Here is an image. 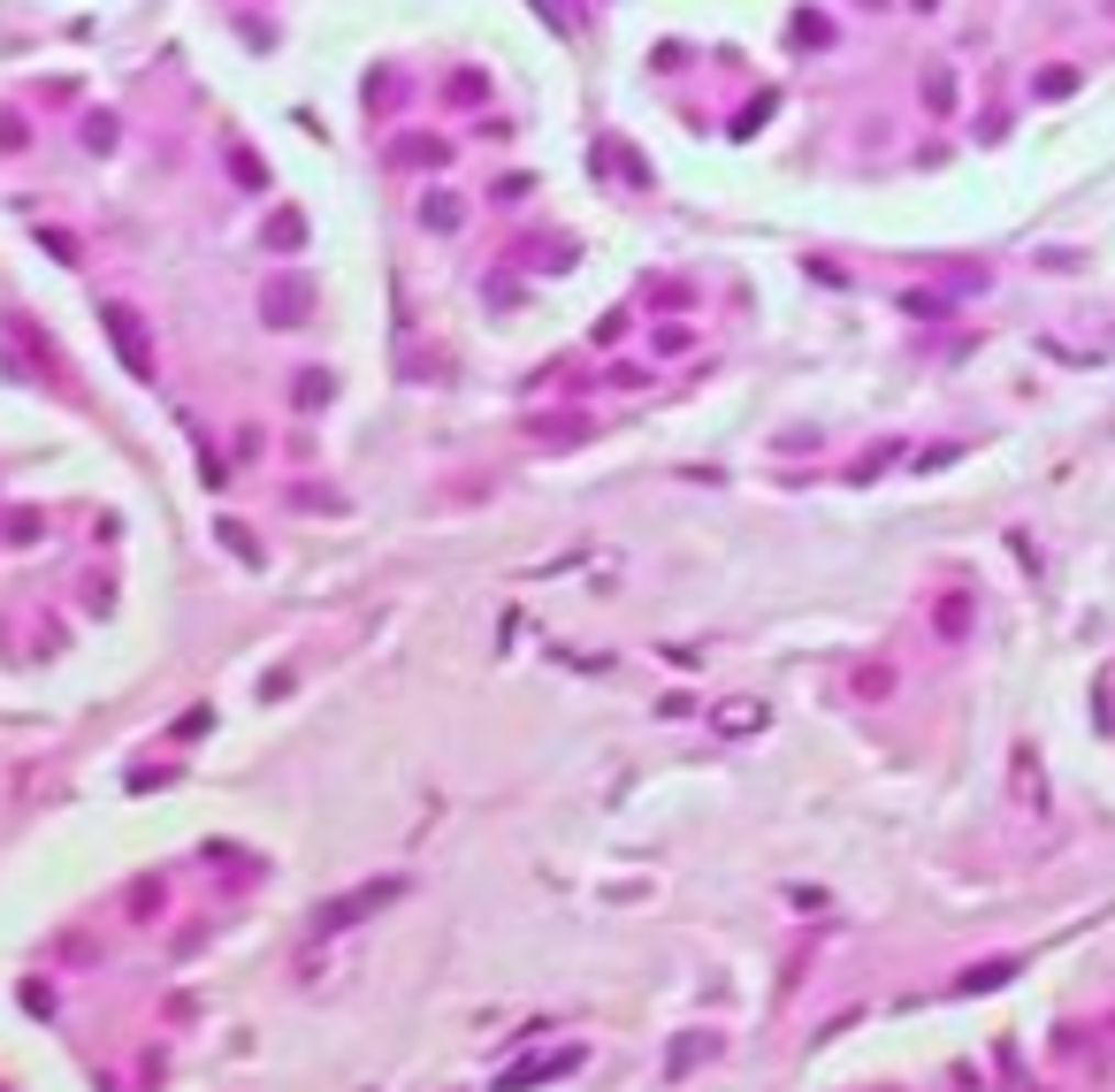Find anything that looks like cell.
Masks as SVG:
<instances>
[{"label":"cell","mask_w":1115,"mask_h":1092,"mask_svg":"<svg viewBox=\"0 0 1115 1092\" xmlns=\"http://www.w3.org/2000/svg\"><path fill=\"white\" fill-rule=\"evenodd\" d=\"M405 894V879H375V887H359V894H336V902H321L314 910V933L328 939V933H352L367 910H382V902H398Z\"/></svg>","instance_id":"1"},{"label":"cell","mask_w":1115,"mask_h":1092,"mask_svg":"<svg viewBox=\"0 0 1115 1092\" xmlns=\"http://www.w3.org/2000/svg\"><path fill=\"white\" fill-rule=\"evenodd\" d=\"M100 328H108V344L123 352V367L146 382V375H154V336H146V321H138L131 307H108V313H100Z\"/></svg>","instance_id":"2"},{"label":"cell","mask_w":1115,"mask_h":1092,"mask_svg":"<svg viewBox=\"0 0 1115 1092\" xmlns=\"http://www.w3.org/2000/svg\"><path fill=\"white\" fill-rule=\"evenodd\" d=\"M566 1070H581V1047H558V1055H535V1062H520V1070H504L489 1092H527V1085H550V1078H566Z\"/></svg>","instance_id":"3"},{"label":"cell","mask_w":1115,"mask_h":1092,"mask_svg":"<svg viewBox=\"0 0 1115 1092\" xmlns=\"http://www.w3.org/2000/svg\"><path fill=\"white\" fill-rule=\"evenodd\" d=\"M160 902H168V879H160V871H146V879H131V894H123V917H131V925H154Z\"/></svg>","instance_id":"4"},{"label":"cell","mask_w":1115,"mask_h":1092,"mask_svg":"<svg viewBox=\"0 0 1115 1092\" xmlns=\"http://www.w3.org/2000/svg\"><path fill=\"white\" fill-rule=\"evenodd\" d=\"M757 726H765V703H757V695L718 703V734H757Z\"/></svg>","instance_id":"5"},{"label":"cell","mask_w":1115,"mask_h":1092,"mask_svg":"<svg viewBox=\"0 0 1115 1092\" xmlns=\"http://www.w3.org/2000/svg\"><path fill=\"white\" fill-rule=\"evenodd\" d=\"M459 214H467V207H459L451 191H428V199H421V230H436V237L459 230Z\"/></svg>","instance_id":"6"},{"label":"cell","mask_w":1115,"mask_h":1092,"mask_svg":"<svg viewBox=\"0 0 1115 1092\" xmlns=\"http://www.w3.org/2000/svg\"><path fill=\"white\" fill-rule=\"evenodd\" d=\"M306 313V283H268V321H299Z\"/></svg>","instance_id":"7"},{"label":"cell","mask_w":1115,"mask_h":1092,"mask_svg":"<svg viewBox=\"0 0 1115 1092\" xmlns=\"http://www.w3.org/2000/svg\"><path fill=\"white\" fill-rule=\"evenodd\" d=\"M299 237H306V222L283 207V214H268V253H299Z\"/></svg>","instance_id":"8"},{"label":"cell","mask_w":1115,"mask_h":1092,"mask_svg":"<svg viewBox=\"0 0 1115 1092\" xmlns=\"http://www.w3.org/2000/svg\"><path fill=\"white\" fill-rule=\"evenodd\" d=\"M1008 978H1016V962H978V970H962V993H993Z\"/></svg>","instance_id":"9"},{"label":"cell","mask_w":1115,"mask_h":1092,"mask_svg":"<svg viewBox=\"0 0 1115 1092\" xmlns=\"http://www.w3.org/2000/svg\"><path fill=\"white\" fill-rule=\"evenodd\" d=\"M925 100H933V108H948V100H956V77H948V69H933V77H925Z\"/></svg>","instance_id":"10"},{"label":"cell","mask_w":1115,"mask_h":1092,"mask_svg":"<svg viewBox=\"0 0 1115 1092\" xmlns=\"http://www.w3.org/2000/svg\"><path fill=\"white\" fill-rule=\"evenodd\" d=\"M222 543H230V550H237V558H260V550H253V535H245V527H237V520H222Z\"/></svg>","instance_id":"11"},{"label":"cell","mask_w":1115,"mask_h":1092,"mask_svg":"<svg viewBox=\"0 0 1115 1092\" xmlns=\"http://www.w3.org/2000/svg\"><path fill=\"white\" fill-rule=\"evenodd\" d=\"M940 626H948V634H962V626H970V604H962V597H948V604H940Z\"/></svg>","instance_id":"12"},{"label":"cell","mask_w":1115,"mask_h":1092,"mask_svg":"<svg viewBox=\"0 0 1115 1092\" xmlns=\"http://www.w3.org/2000/svg\"><path fill=\"white\" fill-rule=\"evenodd\" d=\"M917 8H933V0H917Z\"/></svg>","instance_id":"13"}]
</instances>
